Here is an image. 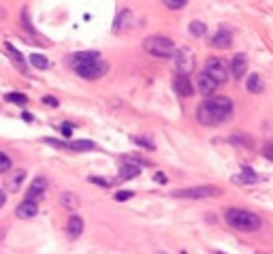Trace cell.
Listing matches in <instances>:
<instances>
[{
    "label": "cell",
    "instance_id": "cell-1",
    "mask_svg": "<svg viewBox=\"0 0 273 254\" xmlns=\"http://www.w3.org/2000/svg\"><path fill=\"white\" fill-rule=\"evenodd\" d=\"M233 115V103L226 96H209L196 107V120L205 126H220Z\"/></svg>",
    "mask_w": 273,
    "mask_h": 254
},
{
    "label": "cell",
    "instance_id": "cell-2",
    "mask_svg": "<svg viewBox=\"0 0 273 254\" xmlns=\"http://www.w3.org/2000/svg\"><path fill=\"white\" fill-rule=\"evenodd\" d=\"M224 220L229 227L237 229V231H258L260 229V218L254 214V211L248 209H239V208H229L224 211Z\"/></svg>",
    "mask_w": 273,
    "mask_h": 254
},
{
    "label": "cell",
    "instance_id": "cell-3",
    "mask_svg": "<svg viewBox=\"0 0 273 254\" xmlns=\"http://www.w3.org/2000/svg\"><path fill=\"white\" fill-rule=\"evenodd\" d=\"M143 49L147 51L149 56L154 58H171L175 56V43L167 37H160V34H154V37H147L143 41Z\"/></svg>",
    "mask_w": 273,
    "mask_h": 254
},
{
    "label": "cell",
    "instance_id": "cell-4",
    "mask_svg": "<svg viewBox=\"0 0 273 254\" xmlns=\"http://www.w3.org/2000/svg\"><path fill=\"white\" fill-rule=\"evenodd\" d=\"M222 190L216 186H194V188H179L173 190L171 197L173 199H190V201H201V199H211V197H220Z\"/></svg>",
    "mask_w": 273,
    "mask_h": 254
},
{
    "label": "cell",
    "instance_id": "cell-5",
    "mask_svg": "<svg viewBox=\"0 0 273 254\" xmlns=\"http://www.w3.org/2000/svg\"><path fill=\"white\" fill-rule=\"evenodd\" d=\"M107 70H109L107 62H105L103 58H96V60H90V62L77 67L75 69V73H77L79 77H84V79H98V77H103Z\"/></svg>",
    "mask_w": 273,
    "mask_h": 254
},
{
    "label": "cell",
    "instance_id": "cell-6",
    "mask_svg": "<svg viewBox=\"0 0 273 254\" xmlns=\"http://www.w3.org/2000/svg\"><path fill=\"white\" fill-rule=\"evenodd\" d=\"M205 73L211 77L216 84H224L226 79H229V70H226L224 62L220 60V58H209V60L205 62Z\"/></svg>",
    "mask_w": 273,
    "mask_h": 254
},
{
    "label": "cell",
    "instance_id": "cell-7",
    "mask_svg": "<svg viewBox=\"0 0 273 254\" xmlns=\"http://www.w3.org/2000/svg\"><path fill=\"white\" fill-rule=\"evenodd\" d=\"M175 69L179 75H190V70L194 69V54L188 47H182L175 51Z\"/></svg>",
    "mask_w": 273,
    "mask_h": 254
},
{
    "label": "cell",
    "instance_id": "cell-8",
    "mask_svg": "<svg viewBox=\"0 0 273 254\" xmlns=\"http://www.w3.org/2000/svg\"><path fill=\"white\" fill-rule=\"evenodd\" d=\"M45 192H47V180H45V177H34V180L30 182V186H28V190H26V201L37 203V201L43 199Z\"/></svg>",
    "mask_w": 273,
    "mask_h": 254
},
{
    "label": "cell",
    "instance_id": "cell-9",
    "mask_svg": "<svg viewBox=\"0 0 273 254\" xmlns=\"http://www.w3.org/2000/svg\"><path fill=\"white\" fill-rule=\"evenodd\" d=\"M173 88H175V92L179 94L182 98H190L194 94V86H192V81H190L188 75H175L173 77Z\"/></svg>",
    "mask_w": 273,
    "mask_h": 254
},
{
    "label": "cell",
    "instance_id": "cell-10",
    "mask_svg": "<svg viewBox=\"0 0 273 254\" xmlns=\"http://www.w3.org/2000/svg\"><path fill=\"white\" fill-rule=\"evenodd\" d=\"M24 182H26V171L24 169L9 171V177H7V182H4V188H7V192H17Z\"/></svg>",
    "mask_w": 273,
    "mask_h": 254
},
{
    "label": "cell",
    "instance_id": "cell-11",
    "mask_svg": "<svg viewBox=\"0 0 273 254\" xmlns=\"http://www.w3.org/2000/svg\"><path fill=\"white\" fill-rule=\"evenodd\" d=\"M216 88H218V84L211 77H209L205 70H203V73H199V77H196V90H199L203 96H211V94L216 92Z\"/></svg>",
    "mask_w": 273,
    "mask_h": 254
},
{
    "label": "cell",
    "instance_id": "cell-12",
    "mask_svg": "<svg viewBox=\"0 0 273 254\" xmlns=\"http://www.w3.org/2000/svg\"><path fill=\"white\" fill-rule=\"evenodd\" d=\"M139 161H132V158H126L124 162L120 164V180H132L141 173V167L137 164Z\"/></svg>",
    "mask_w": 273,
    "mask_h": 254
},
{
    "label": "cell",
    "instance_id": "cell-13",
    "mask_svg": "<svg viewBox=\"0 0 273 254\" xmlns=\"http://www.w3.org/2000/svg\"><path fill=\"white\" fill-rule=\"evenodd\" d=\"M37 214H39V205L32 203V201H21L15 208V216L21 218V220H30V218H34Z\"/></svg>",
    "mask_w": 273,
    "mask_h": 254
},
{
    "label": "cell",
    "instance_id": "cell-14",
    "mask_svg": "<svg viewBox=\"0 0 273 254\" xmlns=\"http://www.w3.org/2000/svg\"><path fill=\"white\" fill-rule=\"evenodd\" d=\"M132 11L130 9H122L118 17H115V23H113V30L115 32H124V30H128V28L132 26Z\"/></svg>",
    "mask_w": 273,
    "mask_h": 254
},
{
    "label": "cell",
    "instance_id": "cell-15",
    "mask_svg": "<svg viewBox=\"0 0 273 254\" xmlns=\"http://www.w3.org/2000/svg\"><path fill=\"white\" fill-rule=\"evenodd\" d=\"M96 58H101L96 51H77V54L68 56V64H71L73 69H77V67H81V64H85V62H90V60H96Z\"/></svg>",
    "mask_w": 273,
    "mask_h": 254
},
{
    "label": "cell",
    "instance_id": "cell-16",
    "mask_svg": "<svg viewBox=\"0 0 273 254\" xmlns=\"http://www.w3.org/2000/svg\"><path fill=\"white\" fill-rule=\"evenodd\" d=\"M231 43H233V37H231L229 28H220L216 32V37L211 39V45L218 47V49H226V47H231Z\"/></svg>",
    "mask_w": 273,
    "mask_h": 254
},
{
    "label": "cell",
    "instance_id": "cell-17",
    "mask_svg": "<svg viewBox=\"0 0 273 254\" xmlns=\"http://www.w3.org/2000/svg\"><path fill=\"white\" fill-rule=\"evenodd\" d=\"M231 70H233V75L237 79H241L243 75H246V70H248V58L243 54H237L233 58V62H231Z\"/></svg>",
    "mask_w": 273,
    "mask_h": 254
},
{
    "label": "cell",
    "instance_id": "cell-18",
    "mask_svg": "<svg viewBox=\"0 0 273 254\" xmlns=\"http://www.w3.org/2000/svg\"><path fill=\"white\" fill-rule=\"evenodd\" d=\"M66 233L71 235L73 239H77L81 233H84V220H81V216H71L66 222Z\"/></svg>",
    "mask_w": 273,
    "mask_h": 254
},
{
    "label": "cell",
    "instance_id": "cell-19",
    "mask_svg": "<svg viewBox=\"0 0 273 254\" xmlns=\"http://www.w3.org/2000/svg\"><path fill=\"white\" fill-rule=\"evenodd\" d=\"M4 51H7V54H9V58H11V60L15 62V67H17V69L26 70V64H24V56H21L20 51H17L15 47L9 43V41H7V43H4Z\"/></svg>",
    "mask_w": 273,
    "mask_h": 254
},
{
    "label": "cell",
    "instance_id": "cell-20",
    "mask_svg": "<svg viewBox=\"0 0 273 254\" xmlns=\"http://www.w3.org/2000/svg\"><path fill=\"white\" fill-rule=\"evenodd\" d=\"M66 150H73V152H92L96 150V143L94 141H71V143H66Z\"/></svg>",
    "mask_w": 273,
    "mask_h": 254
},
{
    "label": "cell",
    "instance_id": "cell-21",
    "mask_svg": "<svg viewBox=\"0 0 273 254\" xmlns=\"http://www.w3.org/2000/svg\"><path fill=\"white\" fill-rule=\"evenodd\" d=\"M233 182H235V184H256V182H258V175L254 173L252 169L246 167L241 175H235V177H233Z\"/></svg>",
    "mask_w": 273,
    "mask_h": 254
},
{
    "label": "cell",
    "instance_id": "cell-22",
    "mask_svg": "<svg viewBox=\"0 0 273 254\" xmlns=\"http://www.w3.org/2000/svg\"><path fill=\"white\" fill-rule=\"evenodd\" d=\"M60 203L64 205V208H68V209H77L79 208V197L75 192H62L60 194Z\"/></svg>",
    "mask_w": 273,
    "mask_h": 254
},
{
    "label": "cell",
    "instance_id": "cell-23",
    "mask_svg": "<svg viewBox=\"0 0 273 254\" xmlns=\"http://www.w3.org/2000/svg\"><path fill=\"white\" fill-rule=\"evenodd\" d=\"M246 86H248V92H252V94H258V92H263V79L258 77V75H250L248 81H246Z\"/></svg>",
    "mask_w": 273,
    "mask_h": 254
},
{
    "label": "cell",
    "instance_id": "cell-24",
    "mask_svg": "<svg viewBox=\"0 0 273 254\" xmlns=\"http://www.w3.org/2000/svg\"><path fill=\"white\" fill-rule=\"evenodd\" d=\"M28 60H30V64H32L34 69H41V70L49 67V60H47L45 56H41V54H32L30 58H28Z\"/></svg>",
    "mask_w": 273,
    "mask_h": 254
},
{
    "label": "cell",
    "instance_id": "cell-25",
    "mask_svg": "<svg viewBox=\"0 0 273 254\" xmlns=\"http://www.w3.org/2000/svg\"><path fill=\"white\" fill-rule=\"evenodd\" d=\"M4 98L9 100V103H15V105H26L28 103V96L21 92H7L4 94Z\"/></svg>",
    "mask_w": 273,
    "mask_h": 254
},
{
    "label": "cell",
    "instance_id": "cell-26",
    "mask_svg": "<svg viewBox=\"0 0 273 254\" xmlns=\"http://www.w3.org/2000/svg\"><path fill=\"white\" fill-rule=\"evenodd\" d=\"M190 32H192L194 37H205L207 26L203 22H192V23H190Z\"/></svg>",
    "mask_w": 273,
    "mask_h": 254
},
{
    "label": "cell",
    "instance_id": "cell-27",
    "mask_svg": "<svg viewBox=\"0 0 273 254\" xmlns=\"http://www.w3.org/2000/svg\"><path fill=\"white\" fill-rule=\"evenodd\" d=\"M11 164H13V162H11V158L4 154V152H0V175H2V173H9V171H11Z\"/></svg>",
    "mask_w": 273,
    "mask_h": 254
},
{
    "label": "cell",
    "instance_id": "cell-28",
    "mask_svg": "<svg viewBox=\"0 0 273 254\" xmlns=\"http://www.w3.org/2000/svg\"><path fill=\"white\" fill-rule=\"evenodd\" d=\"M162 2H165L169 9L177 11V9H184L186 7V2H188V0H162Z\"/></svg>",
    "mask_w": 273,
    "mask_h": 254
},
{
    "label": "cell",
    "instance_id": "cell-29",
    "mask_svg": "<svg viewBox=\"0 0 273 254\" xmlns=\"http://www.w3.org/2000/svg\"><path fill=\"white\" fill-rule=\"evenodd\" d=\"M132 197H135V192L132 190H120L118 194H115V201H118V203H124V201H128Z\"/></svg>",
    "mask_w": 273,
    "mask_h": 254
},
{
    "label": "cell",
    "instance_id": "cell-30",
    "mask_svg": "<svg viewBox=\"0 0 273 254\" xmlns=\"http://www.w3.org/2000/svg\"><path fill=\"white\" fill-rule=\"evenodd\" d=\"M90 182H92V184H96V186H105V188H109L113 184V182L107 180V177H90Z\"/></svg>",
    "mask_w": 273,
    "mask_h": 254
},
{
    "label": "cell",
    "instance_id": "cell-31",
    "mask_svg": "<svg viewBox=\"0 0 273 254\" xmlns=\"http://www.w3.org/2000/svg\"><path fill=\"white\" fill-rule=\"evenodd\" d=\"M135 143L137 145H143L145 150H156V145L152 143V141H147V139H143V137H135Z\"/></svg>",
    "mask_w": 273,
    "mask_h": 254
},
{
    "label": "cell",
    "instance_id": "cell-32",
    "mask_svg": "<svg viewBox=\"0 0 273 254\" xmlns=\"http://www.w3.org/2000/svg\"><path fill=\"white\" fill-rule=\"evenodd\" d=\"M73 124L71 122H64V124H62V126H60V133L62 135H64V137H71V135H73Z\"/></svg>",
    "mask_w": 273,
    "mask_h": 254
},
{
    "label": "cell",
    "instance_id": "cell-33",
    "mask_svg": "<svg viewBox=\"0 0 273 254\" xmlns=\"http://www.w3.org/2000/svg\"><path fill=\"white\" fill-rule=\"evenodd\" d=\"M263 154H265V158L273 161V143H267V145L263 147Z\"/></svg>",
    "mask_w": 273,
    "mask_h": 254
},
{
    "label": "cell",
    "instance_id": "cell-34",
    "mask_svg": "<svg viewBox=\"0 0 273 254\" xmlns=\"http://www.w3.org/2000/svg\"><path fill=\"white\" fill-rule=\"evenodd\" d=\"M43 103L49 105V107H58V98H54V96H43Z\"/></svg>",
    "mask_w": 273,
    "mask_h": 254
},
{
    "label": "cell",
    "instance_id": "cell-35",
    "mask_svg": "<svg viewBox=\"0 0 273 254\" xmlns=\"http://www.w3.org/2000/svg\"><path fill=\"white\" fill-rule=\"evenodd\" d=\"M156 182H158V184H167V175L165 173H156Z\"/></svg>",
    "mask_w": 273,
    "mask_h": 254
},
{
    "label": "cell",
    "instance_id": "cell-36",
    "mask_svg": "<svg viewBox=\"0 0 273 254\" xmlns=\"http://www.w3.org/2000/svg\"><path fill=\"white\" fill-rule=\"evenodd\" d=\"M7 203V192L4 190H0V209H2V205Z\"/></svg>",
    "mask_w": 273,
    "mask_h": 254
},
{
    "label": "cell",
    "instance_id": "cell-37",
    "mask_svg": "<svg viewBox=\"0 0 273 254\" xmlns=\"http://www.w3.org/2000/svg\"><path fill=\"white\" fill-rule=\"evenodd\" d=\"M21 117H24V120H26V122H32V115H30V114H28V111H24V114H21Z\"/></svg>",
    "mask_w": 273,
    "mask_h": 254
},
{
    "label": "cell",
    "instance_id": "cell-38",
    "mask_svg": "<svg viewBox=\"0 0 273 254\" xmlns=\"http://www.w3.org/2000/svg\"><path fill=\"white\" fill-rule=\"evenodd\" d=\"M213 254H224V252H218V250H216V252H213Z\"/></svg>",
    "mask_w": 273,
    "mask_h": 254
}]
</instances>
